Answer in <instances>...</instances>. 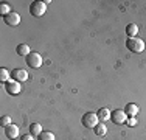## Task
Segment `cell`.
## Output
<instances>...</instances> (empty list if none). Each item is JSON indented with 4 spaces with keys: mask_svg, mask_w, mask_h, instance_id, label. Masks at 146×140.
<instances>
[{
    "mask_svg": "<svg viewBox=\"0 0 146 140\" xmlns=\"http://www.w3.org/2000/svg\"><path fill=\"white\" fill-rule=\"evenodd\" d=\"M126 47L127 50L132 51V53H141L145 50V42L140 39V37H129L126 41Z\"/></svg>",
    "mask_w": 146,
    "mask_h": 140,
    "instance_id": "6da1fadb",
    "label": "cell"
},
{
    "mask_svg": "<svg viewBox=\"0 0 146 140\" xmlns=\"http://www.w3.org/2000/svg\"><path fill=\"white\" fill-rule=\"evenodd\" d=\"M47 11V3L45 2H33L30 5V14L34 17H42Z\"/></svg>",
    "mask_w": 146,
    "mask_h": 140,
    "instance_id": "7a4b0ae2",
    "label": "cell"
},
{
    "mask_svg": "<svg viewBox=\"0 0 146 140\" xmlns=\"http://www.w3.org/2000/svg\"><path fill=\"white\" fill-rule=\"evenodd\" d=\"M25 61H27V65H30L31 69H39L42 65V56L37 51H31L25 58Z\"/></svg>",
    "mask_w": 146,
    "mask_h": 140,
    "instance_id": "3957f363",
    "label": "cell"
},
{
    "mask_svg": "<svg viewBox=\"0 0 146 140\" xmlns=\"http://www.w3.org/2000/svg\"><path fill=\"white\" fill-rule=\"evenodd\" d=\"M81 121H82V125H84V128H92L93 129L98 125L100 118H98V115H96V112H86Z\"/></svg>",
    "mask_w": 146,
    "mask_h": 140,
    "instance_id": "277c9868",
    "label": "cell"
},
{
    "mask_svg": "<svg viewBox=\"0 0 146 140\" xmlns=\"http://www.w3.org/2000/svg\"><path fill=\"white\" fill-rule=\"evenodd\" d=\"M127 118H129V117L126 115V112L121 111V109H115V111L110 112V120H112V123H115V125H123V123H126Z\"/></svg>",
    "mask_w": 146,
    "mask_h": 140,
    "instance_id": "5b68a950",
    "label": "cell"
},
{
    "mask_svg": "<svg viewBox=\"0 0 146 140\" xmlns=\"http://www.w3.org/2000/svg\"><path fill=\"white\" fill-rule=\"evenodd\" d=\"M5 89L9 95H17V93H20V90H22V86H20V83L16 81V79H9L8 83H5Z\"/></svg>",
    "mask_w": 146,
    "mask_h": 140,
    "instance_id": "8992f818",
    "label": "cell"
},
{
    "mask_svg": "<svg viewBox=\"0 0 146 140\" xmlns=\"http://www.w3.org/2000/svg\"><path fill=\"white\" fill-rule=\"evenodd\" d=\"M3 22H5L6 25H9V27H17L20 23V14L16 13V11H11L8 16L3 17Z\"/></svg>",
    "mask_w": 146,
    "mask_h": 140,
    "instance_id": "52a82bcc",
    "label": "cell"
},
{
    "mask_svg": "<svg viewBox=\"0 0 146 140\" xmlns=\"http://www.w3.org/2000/svg\"><path fill=\"white\" fill-rule=\"evenodd\" d=\"M11 79L23 83V81L28 79V73H27V70H23V69H14V70H11Z\"/></svg>",
    "mask_w": 146,
    "mask_h": 140,
    "instance_id": "ba28073f",
    "label": "cell"
},
{
    "mask_svg": "<svg viewBox=\"0 0 146 140\" xmlns=\"http://www.w3.org/2000/svg\"><path fill=\"white\" fill-rule=\"evenodd\" d=\"M19 126H17V125H8V126H6V128H5V135H6V137H8V139H17V137H19Z\"/></svg>",
    "mask_w": 146,
    "mask_h": 140,
    "instance_id": "9c48e42d",
    "label": "cell"
},
{
    "mask_svg": "<svg viewBox=\"0 0 146 140\" xmlns=\"http://www.w3.org/2000/svg\"><path fill=\"white\" fill-rule=\"evenodd\" d=\"M123 111L126 112L127 117H135V115L138 114V106H137V104H134V103H127L126 107H124Z\"/></svg>",
    "mask_w": 146,
    "mask_h": 140,
    "instance_id": "30bf717a",
    "label": "cell"
},
{
    "mask_svg": "<svg viewBox=\"0 0 146 140\" xmlns=\"http://www.w3.org/2000/svg\"><path fill=\"white\" fill-rule=\"evenodd\" d=\"M16 53L17 55H20V56H28L30 53H31V50H30V47L27 44H19L17 45V48H16Z\"/></svg>",
    "mask_w": 146,
    "mask_h": 140,
    "instance_id": "8fae6325",
    "label": "cell"
},
{
    "mask_svg": "<svg viewBox=\"0 0 146 140\" xmlns=\"http://www.w3.org/2000/svg\"><path fill=\"white\" fill-rule=\"evenodd\" d=\"M30 134L33 135V137H39L40 134H42V126L39 123H31L30 126Z\"/></svg>",
    "mask_w": 146,
    "mask_h": 140,
    "instance_id": "7c38bea8",
    "label": "cell"
},
{
    "mask_svg": "<svg viewBox=\"0 0 146 140\" xmlns=\"http://www.w3.org/2000/svg\"><path fill=\"white\" fill-rule=\"evenodd\" d=\"M96 115H98V118L101 121H106V120H109V118H110V111L107 109V107H101V109L96 112Z\"/></svg>",
    "mask_w": 146,
    "mask_h": 140,
    "instance_id": "4fadbf2b",
    "label": "cell"
},
{
    "mask_svg": "<svg viewBox=\"0 0 146 140\" xmlns=\"http://www.w3.org/2000/svg\"><path fill=\"white\" fill-rule=\"evenodd\" d=\"M137 33H138V27L135 23H129L126 27V34L129 37H137Z\"/></svg>",
    "mask_w": 146,
    "mask_h": 140,
    "instance_id": "5bb4252c",
    "label": "cell"
},
{
    "mask_svg": "<svg viewBox=\"0 0 146 140\" xmlns=\"http://www.w3.org/2000/svg\"><path fill=\"white\" fill-rule=\"evenodd\" d=\"M9 79H11V73H9L5 67H0V81H2V83H8Z\"/></svg>",
    "mask_w": 146,
    "mask_h": 140,
    "instance_id": "9a60e30c",
    "label": "cell"
},
{
    "mask_svg": "<svg viewBox=\"0 0 146 140\" xmlns=\"http://www.w3.org/2000/svg\"><path fill=\"white\" fill-rule=\"evenodd\" d=\"M93 131H95L96 135H106L107 128H106V125H104V123H98L95 128H93Z\"/></svg>",
    "mask_w": 146,
    "mask_h": 140,
    "instance_id": "2e32d148",
    "label": "cell"
},
{
    "mask_svg": "<svg viewBox=\"0 0 146 140\" xmlns=\"http://www.w3.org/2000/svg\"><path fill=\"white\" fill-rule=\"evenodd\" d=\"M11 13V8H9V5L6 2H2L0 3V16H8V14Z\"/></svg>",
    "mask_w": 146,
    "mask_h": 140,
    "instance_id": "e0dca14e",
    "label": "cell"
},
{
    "mask_svg": "<svg viewBox=\"0 0 146 140\" xmlns=\"http://www.w3.org/2000/svg\"><path fill=\"white\" fill-rule=\"evenodd\" d=\"M37 140H56V137H54V134L50 131H42V134L37 137Z\"/></svg>",
    "mask_w": 146,
    "mask_h": 140,
    "instance_id": "ac0fdd59",
    "label": "cell"
},
{
    "mask_svg": "<svg viewBox=\"0 0 146 140\" xmlns=\"http://www.w3.org/2000/svg\"><path fill=\"white\" fill-rule=\"evenodd\" d=\"M0 125H2L3 128H6L8 125H11V117H9V115H3V117L0 118Z\"/></svg>",
    "mask_w": 146,
    "mask_h": 140,
    "instance_id": "d6986e66",
    "label": "cell"
},
{
    "mask_svg": "<svg viewBox=\"0 0 146 140\" xmlns=\"http://www.w3.org/2000/svg\"><path fill=\"white\" fill-rule=\"evenodd\" d=\"M127 125H129V126H135V125H137L135 117H129V118H127Z\"/></svg>",
    "mask_w": 146,
    "mask_h": 140,
    "instance_id": "ffe728a7",
    "label": "cell"
},
{
    "mask_svg": "<svg viewBox=\"0 0 146 140\" xmlns=\"http://www.w3.org/2000/svg\"><path fill=\"white\" fill-rule=\"evenodd\" d=\"M20 140H34V137L31 134H25V135H22V137H20Z\"/></svg>",
    "mask_w": 146,
    "mask_h": 140,
    "instance_id": "44dd1931",
    "label": "cell"
}]
</instances>
